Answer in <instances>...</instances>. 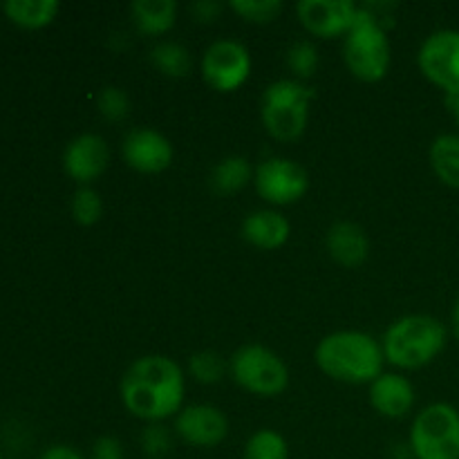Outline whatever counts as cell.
Instances as JSON below:
<instances>
[{
	"mask_svg": "<svg viewBox=\"0 0 459 459\" xmlns=\"http://www.w3.org/2000/svg\"><path fill=\"white\" fill-rule=\"evenodd\" d=\"M186 377L166 354H146L130 363L119 384L126 411L148 424H161L184 408Z\"/></svg>",
	"mask_w": 459,
	"mask_h": 459,
	"instance_id": "6da1fadb",
	"label": "cell"
},
{
	"mask_svg": "<svg viewBox=\"0 0 459 459\" xmlns=\"http://www.w3.org/2000/svg\"><path fill=\"white\" fill-rule=\"evenodd\" d=\"M318 370L339 384L370 385L384 375V348L361 330H339L323 336L314 350Z\"/></svg>",
	"mask_w": 459,
	"mask_h": 459,
	"instance_id": "7a4b0ae2",
	"label": "cell"
},
{
	"mask_svg": "<svg viewBox=\"0 0 459 459\" xmlns=\"http://www.w3.org/2000/svg\"><path fill=\"white\" fill-rule=\"evenodd\" d=\"M448 332L430 314H406L388 325L381 348L385 363L399 370H420L433 363L446 348Z\"/></svg>",
	"mask_w": 459,
	"mask_h": 459,
	"instance_id": "3957f363",
	"label": "cell"
},
{
	"mask_svg": "<svg viewBox=\"0 0 459 459\" xmlns=\"http://www.w3.org/2000/svg\"><path fill=\"white\" fill-rule=\"evenodd\" d=\"M343 61L354 79L377 83L384 79L393 63L388 30L372 16L366 4H359L357 21L343 39Z\"/></svg>",
	"mask_w": 459,
	"mask_h": 459,
	"instance_id": "277c9868",
	"label": "cell"
},
{
	"mask_svg": "<svg viewBox=\"0 0 459 459\" xmlns=\"http://www.w3.org/2000/svg\"><path fill=\"white\" fill-rule=\"evenodd\" d=\"M233 381L255 397L273 399L290 388V368L281 354L260 343H247L229 359Z\"/></svg>",
	"mask_w": 459,
	"mask_h": 459,
	"instance_id": "5b68a950",
	"label": "cell"
},
{
	"mask_svg": "<svg viewBox=\"0 0 459 459\" xmlns=\"http://www.w3.org/2000/svg\"><path fill=\"white\" fill-rule=\"evenodd\" d=\"M415 459H459V411L451 403H430L415 415L408 435Z\"/></svg>",
	"mask_w": 459,
	"mask_h": 459,
	"instance_id": "8992f818",
	"label": "cell"
},
{
	"mask_svg": "<svg viewBox=\"0 0 459 459\" xmlns=\"http://www.w3.org/2000/svg\"><path fill=\"white\" fill-rule=\"evenodd\" d=\"M200 72L204 83L215 92H236L251 76V54L242 43L220 39L202 54Z\"/></svg>",
	"mask_w": 459,
	"mask_h": 459,
	"instance_id": "52a82bcc",
	"label": "cell"
},
{
	"mask_svg": "<svg viewBox=\"0 0 459 459\" xmlns=\"http://www.w3.org/2000/svg\"><path fill=\"white\" fill-rule=\"evenodd\" d=\"M254 186L267 204L290 206L305 197L309 188V175L299 161L287 157H269L255 166Z\"/></svg>",
	"mask_w": 459,
	"mask_h": 459,
	"instance_id": "ba28073f",
	"label": "cell"
},
{
	"mask_svg": "<svg viewBox=\"0 0 459 459\" xmlns=\"http://www.w3.org/2000/svg\"><path fill=\"white\" fill-rule=\"evenodd\" d=\"M417 65L424 79L444 92H459V30H437L429 34L417 52Z\"/></svg>",
	"mask_w": 459,
	"mask_h": 459,
	"instance_id": "9c48e42d",
	"label": "cell"
},
{
	"mask_svg": "<svg viewBox=\"0 0 459 459\" xmlns=\"http://www.w3.org/2000/svg\"><path fill=\"white\" fill-rule=\"evenodd\" d=\"M359 4L352 0H300L296 4V16L303 30L316 39L332 40L348 36L357 21Z\"/></svg>",
	"mask_w": 459,
	"mask_h": 459,
	"instance_id": "30bf717a",
	"label": "cell"
},
{
	"mask_svg": "<svg viewBox=\"0 0 459 459\" xmlns=\"http://www.w3.org/2000/svg\"><path fill=\"white\" fill-rule=\"evenodd\" d=\"M175 435L195 448H213L227 439L229 420L218 406L193 403L184 406L175 417Z\"/></svg>",
	"mask_w": 459,
	"mask_h": 459,
	"instance_id": "8fae6325",
	"label": "cell"
},
{
	"mask_svg": "<svg viewBox=\"0 0 459 459\" xmlns=\"http://www.w3.org/2000/svg\"><path fill=\"white\" fill-rule=\"evenodd\" d=\"M121 155L133 170L143 175L164 173L173 164V143L152 128H134L121 142Z\"/></svg>",
	"mask_w": 459,
	"mask_h": 459,
	"instance_id": "7c38bea8",
	"label": "cell"
},
{
	"mask_svg": "<svg viewBox=\"0 0 459 459\" xmlns=\"http://www.w3.org/2000/svg\"><path fill=\"white\" fill-rule=\"evenodd\" d=\"M63 170L81 186H90L110 166V146L97 133H83L63 151Z\"/></svg>",
	"mask_w": 459,
	"mask_h": 459,
	"instance_id": "4fadbf2b",
	"label": "cell"
},
{
	"mask_svg": "<svg viewBox=\"0 0 459 459\" xmlns=\"http://www.w3.org/2000/svg\"><path fill=\"white\" fill-rule=\"evenodd\" d=\"M368 399L385 420H403L415 406V385L399 372H384L370 384Z\"/></svg>",
	"mask_w": 459,
	"mask_h": 459,
	"instance_id": "5bb4252c",
	"label": "cell"
},
{
	"mask_svg": "<svg viewBox=\"0 0 459 459\" xmlns=\"http://www.w3.org/2000/svg\"><path fill=\"white\" fill-rule=\"evenodd\" d=\"M325 247L330 258L345 269H357L370 255V240L361 224L339 220L327 229Z\"/></svg>",
	"mask_w": 459,
	"mask_h": 459,
	"instance_id": "9a60e30c",
	"label": "cell"
},
{
	"mask_svg": "<svg viewBox=\"0 0 459 459\" xmlns=\"http://www.w3.org/2000/svg\"><path fill=\"white\" fill-rule=\"evenodd\" d=\"M242 238L251 247L263 251H276L290 240L291 224L282 213L273 209H258L242 220Z\"/></svg>",
	"mask_w": 459,
	"mask_h": 459,
	"instance_id": "2e32d148",
	"label": "cell"
},
{
	"mask_svg": "<svg viewBox=\"0 0 459 459\" xmlns=\"http://www.w3.org/2000/svg\"><path fill=\"white\" fill-rule=\"evenodd\" d=\"M264 130L278 142H296L305 134L309 121V106H260Z\"/></svg>",
	"mask_w": 459,
	"mask_h": 459,
	"instance_id": "e0dca14e",
	"label": "cell"
},
{
	"mask_svg": "<svg viewBox=\"0 0 459 459\" xmlns=\"http://www.w3.org/2000/svg\"><path fill=\"white\" fill-rule=\"evenodd\" d=\"M178 12L175 0H134L130 4L134 30L143 36L169 34L178 22Z\"/></svg>",
	"mask_w": 459,
	"mask_h": 459,
	"instance_id": "ac0fdd59",
	"label": "cell"
},
{
	"mask_svg": "<svg viewBox=\"0 0 459 459\" xmlns=\"http://www.w3.org/2000/svg\"><path fill=\"white\" fill-rule=\"evenodd\" d=\"M9 22L21 30H45L56 21L61 4L56 0H7L0 4Z\"/></svg>",
	"mask_w": 459,
	"mask_h": 459,
	"instance_id": "d6986e66",
	"label": "cell"
},
{
	"mask_svg": "<svg viewBox=\"0 0 459 459\" xmlns=\"http://www.w3.org/2000/svg\"><path fill=\"white\" fill-rule=\"evenodd\" d=\"M249 182H254V166L242 155L222 157L211 170V188L218 195L240 193Z\"/></svg>",
	"mask_w": 459,
	"mask_h": 459,
	"instance_id": "ffe728a7",
	"label": "cell"
},
{
	"mask_svg": "<svg viewBox=\"0 0 459 459\" xmlns=\"http://www.w3.org/2000/svg\"><path fill=\"white\" fill-rule=\"evenodd\" d=\"M429 161L439 182L459 188V134L446 133L435 137L429 148Z\"/></svg>",
	"mask_w": 459,
	"mask_h": 459,
	"instance_id": "44dd1931",
	"label": "cell"
},
{
	"mask_svg": "<svg viewBox=\"0 0 459 459\" xmlns=\"http://www.w3.org/2000/svg\"><path fill=\"white\" fill-rule=\"evenodd\" d=\"M151 63L160 74L170 79H184L193 72V56L182 43L161 40L151 49Z\"/></svg>",
	"mask_w": 459,
	"mask_h": 459,
	"instance_id": "7402d4cb",
	"label": "cell"
},
{
	"mask_svg": "<svg viewBox=\"0 0 459 459\" xmlns=\"http://www.w3.org/2000/svg\"><path fill=\"white\" fill-rule=\"evenodd\" d=\"M316 99L314 88L299 79H278L263 92L264 106H312Z\"/></svg>",
	"mask_w": 459,
	"mask_h": 459,
	"instance_id": "603a6c76",
	"label": "cell"
},
{
	"mask_svg": "<svg viewBox=\"0 0 459 459\" xmlns=\"http://www.w3.org/2000/svg\"><path fill=\"white\" fill-rule=\"evenodd\" d=\"M242 459H290V444L278 430L260 429L245 442Z\"/></svg>",
	"mask_w": 459,
	"mask_h": 459,
	"instance_id": "cb8c5ba5",
	"label": "cell"
},
{
	"mask_svg": "<svg viewBox=\"0 0 459 459\" xmlns=\"http://www.w3.org/2000/svg\"><path fill=\"white\" fill-rule=\"evenodd\" d=\"M229 361L220 352L213 350H200L188 359V375L197 381V384L213 385L227 377Z\"/></svg>",
	"mask_w": 459,
	"mask_h": 459,
	"instance_id": "d4e9b609",
	"label": "cell"
},
{
	"mask_svg": "<svg viewBox=\"0 0 459 459\" xmlns=\"http://www.w3.org/2000/svg\"><path fill=\"white\" fill-rule=\"evenodd\" d=\"M70 213L81 227H94L103 218V200L92 186H79L72 195Z\"/></svg>",
	"mask_w": 459,
	"mask_h": 459,
	"instance_id": "484cf974",
	"label": "cell"
},
{
	"mask_svg": "<svg viewBox=\"0 0 459 459\" xmlns=\"http://www.w3.org/2000/svg\"><path fill=\"white\" fill-rule=\"evenodd\" d=\"M229 7L242 21L255 22V25H267V22H273L281 16L285 4L281 0H233Z\"/></svg>",
	"mask_w": 459,
	"mask_h": 459,
	"instance_id": "4316f807",
	"label": "cell"
},
{
	"mask_svg": "<svg viewBox=\"0 0 459 459\" xmlns=\"http://www.w3.org/2000/svg\"><path fill=\"white\" fill-rule=\"evenodd\" d=\"M287 67L294 72V79L307 81L318 67V49L309 40H296L287 49Z\"/></svg>",
	"mask_w": 459,
	"mask_h": 459,
	"instance_id": "83f0119b",
	"label": "cell"
},
{
	"mask_svg": "<svg viewBox=\"0 0 459 459\" xmlns=\"http://www.w3.org/2000/svg\"><path fill=\"white\" fill-rule=\"evenodd\" d=\"M97 110L103 119L121 121L130 115V97L124 88L106 85L97 94Z\"/></svg>",
	"mask_w": 459,
	"mask_h": 459,
	"instance_id": "f1b7e54d",
	"label": "cell"
},
{
	"mask_svg": "<svg viewBox=\"0 0 459 459\" xmlns=\"http://www.w3.org/2000/svg\"><path fill=\"white\" fill-rule=\"evenodd\" d=\"M139 444H142V451L151 459H164L173 448V435L166 426L148 424L139 435Z\"/></svg>",
	"mask_w": 459,
	"mask_h": 459,
	"instance_id": "f546056e",
	"label": "cell"
},
{
	"mask_svg": "<svg viewBox=\"0 0 459 459\" xmlns=\"http://www.w3.org/2000/svg\"><path fill=\"white\" fill-rule=\"evenodd\" d=\"M90 459H124V446H121V442L117 437L103 435V437H99L92 444Z\"/></svg>",
	"mask_w": 459,
	"mask_h": 459,
	"instance_id": "4dcf8cb0",
	"label": "cell"
},
{
	"mask_svg": "<svg viewBox=\"0 0 459 459\" xmlns=\"http://www.w3.org/2000/svg\"><path fill=\"white\" fill-rule=\"evenodd\" d=\"M224 4L218 3V0H195L191 4V13L193 21L197 22H215L222 13Z\"/></svg>",
	"mask_w": 459,
	"mask_h": 459,
	"instance_id": "1f68e13d",
	"label": "cell"
},
{
	"mask_svg": "<svg viewBox=\"0 0 459 459\" xmlns=\"http://www.w3.org/2000/svg\"><path fill=\"white\" fill-rule=\"evenodd\" d=\"M39 459H85L76 448L67 446V444H54L40 453Z\"/></svg>",
	"mask_w": 459,
	"mask_h": 459,
	"instance_id": "d6a6232c",
	"label": "cell"
},
{
	"mask_svg": "<svg viewBox=\"0 0 459 459\" xmlns=\"http://www.w3.org/2000/svg\"><path fill=\"white\" fill-rule=\"evenodd\" d=\"M444 103H446V110L451 112L453 121L459 126V92L451 94V97H444Z\"/></svg>",
	"mask_w": 459,
	"mask_h": 459,
	"instance_id": "836d02e7",
	"label": "cell"
},
{
	"mask_svg": "<svg viewBox=\"0 0 459 459\" xmlns=\"http://www.w3.org/2000/svg\"><path fill=\"white\" fill-rule=\"evenodd\" d=\"M390 455H393V459H415V455H412V451H411V444H397V446L393 448V453H390Z\"/></svg>",
	"mask_w": 459,
	"mask_h": 459,
	"instance_id": "e575fe53",
	"label": "cell"
},
{
	"mask_svg": "<svg viewBox=\"0 0 459 459\" xmlns=\"http://www.w3.org/2000/svg\"><path fill=\"white\" fill-rule=\"evenodd\" d=\"M451 325H453V334H455L457 341H459V294H457V299H455V305H453Z\"/></svg>",
	"mask_w": 459,
	"mask_h": 459,
	"instance_id": "d590c367",
	"label": "cell"
},
{
	"mask_svg": "<svg viewBox=\"0 0 459 459\" xmlns=\"http://www.w3.org/2000/svg\"><path fill=\"white\" fill-rule=\"evenodd\" d=\"M0 459H3V453H0Z\"/></svg>",
	"mask_w": 459,
	"mask_h": 459,
	"instance_id": "8d00e7d4",
	"label": "cell"
}]
</instances>
